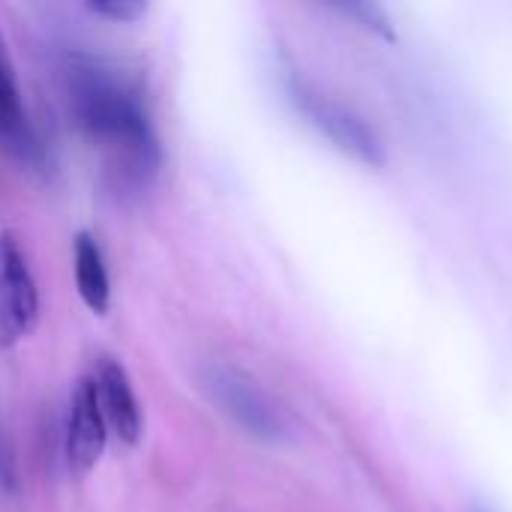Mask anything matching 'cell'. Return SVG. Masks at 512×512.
I'll return each instance as SVG.
<instances>
[{"mask_svg":"<svg viewBox=\"0 0 512 512\" xmlns=\"http://www.w3.org/2000/svg\"><path fill=\"white\" fill-rule=\"evenodd\" d=\"M69 111L84 138L102 150L120 183L141 186L159 168V144L141 93L111 66L78 57L69 72Z\"/></svg>","mask_w":512,"mask_h":512,"instance_id":"1","label":"cell"},{"mask_svg":"<svg viewBox=\"0 0 512 512\" xmlns=\"http://www.w3.org/2000/svg\"><path fill=\"white\" fill-rule=\"evenodd\" d=\"M39 324V291L12 231H0V348L27 339Z\"/></svg>","mask_w":512,"mask_h":512,"instance_id":"2","label":"cell"},{"mask_svg":"<svg viewBox=\"0 0 512 512\" xmlns=\"http://www.w3.org/2000/svg\"><path fill=\"white\" fill-rule=\"evenodd\" d=\"M108 444V423L102 417L99 399H96V384L93 375L81 378L72 402H69V417H66V441H63V456L66 465L75 477H87Z\"/></svg>","mask_w":512,"mask_h":512,"instance_id":"3","label":"cell"},{"mask_svg":"<svg viewBox=\"0 0 512 512\" xmlns=\"http://www.w3.org/2000/svg\"><path fill=\"white\" fill-rule=\"evenodd\" d=\"M93 384H96V399L108 423V432H114L126 447H135L144 435V414H141L135 387L129 381V372L117 360L105 357L99 369L93 372Z\"/></svg>","mask_w":512,"mask_h":512,"instance_id":"4","label":"cell"},{"mask_svg":"<svg viewBox=\"0 0 512 512\" xmlns=\"http://www.w3.org/2000/svg\"><path fill=\"white\" fill-rule=\"evenodd\" d=\"M210 390H213L216 402L222 405V411H228L249 435H258V438L282 435V420H279L276 408L246 375H240L234 369H219L210 378Z\"/></svg>","mask_w":512,"mask_h":512,"instance_id":"5","label":"cell"},{"mask_svg":"<svg viewBox=\"0 0 512 512\" xmlns=\"http://www.w3.org/2000/svg\"><path fill=\"white\" fill-rule=\"evenodd\" d=\"M297 99H300L303 111L312 117V123L333 144H339L342 150H348L351 156H357L363 162H372V165L381 162V144H378L375 132L357 114H351L348 108H342V105H336V102H330V99H324L318 93L300 90Z\"/></svg>","mask_w":512,"mask_h":512,"instance_id":"6","label":"cell"},{"mask_svg":"<svg viewBox=\"0 0 512 512\" xmlns=\"http://www.w3.org/2000/svg\"><path fill=\"white\" fill-rule=\"evenodd\" d=\"M0 150L18 162H33L39 153L33 129L21 105V90H18L3 36H0Z\"/></svg>","mask_w":512,"mask_h":512,"instance_id":"7","label":"cell"},{"mask_svg":"<svg viewBox=\"0 0 512 512\" xmlns=\"http://www.w3.org/2000/svg\"><path fill=\"white\" fill-rule=\"evenodd\" d=\"M72 261H75V285H78V294H81L84 306L93 315H105L108 306H111V279H108L102 249L87 231H81L75 237Z\"/></svg>","mask_w":512,"mask_h":512,"instance_id":"8","label":"cell"},{"mask_svg":"<svg viewBox=\"0 0 512 512\" xmlns=\"http://www.w3.org/2000/svg\"><path fill=\"white\" fill-rule=\"evenodd\" d=\"M87 12H93L99 18H108V21L129 24V21H138L147 12V3H141V0H96V3H87Z\"/></svg>","mask_w":512,"mask_h":512,"instance_id":"9","label":"cell"}]
</instances>
